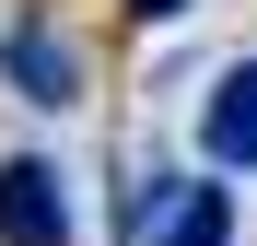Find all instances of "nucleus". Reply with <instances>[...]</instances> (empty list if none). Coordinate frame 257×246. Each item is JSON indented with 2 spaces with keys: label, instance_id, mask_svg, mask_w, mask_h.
Listing matches in <instances>:
<instances>
[{
  "label": "nucleus",
  "instance_id": "nucleus-3",
  "mask_svg": "<svg viewBox=\"0 0 257 246\" xmlns=\"http://www.w3.org/2000/svg\"><path fill=\"white\" fill-rule=\"evenodd\" d=\"M0 82H12V94L24 106H82V59H70V35L47 24V12H12V24H0Z\"/></svg>",
  "mask_w": 257,
  "mask_h": 246
},
{
  "label": "nucleus",
  "instance_id": "nucleus-4",
  "mask_svg": "<svg viewBox=\"0 0 257 246\" xmlns=\"http://www.w3.org/2000/svg\"><path fill=\"white\" fill-rule=\"evenodd\" d=\"M199 164L210 176H257V59H222L199 94Z\"/></svg>",
  "mask_w": 257,
  "mask_h": 246
},
{
  "label": "nucleus",
  "instance_id": "nucleus-2",
  "mask_svg": "<svg viewBox=\"0 0 257 246\" xmlns=\"http://www.w3.org/2000/svg\"><path fill=\"white\" fill-rule=\"evenodd\" d=\"M0 246H82L70 176L47 152H0Z\"/></svg>",
  "mask_w": 257,
  "mask_h": 246
},
{
  "label": "nucleus",
  "instance_id": "nucleus-5",
  "mask_svg": "<svg viewBox=\"0 0 257 246\" xmlns=\"http://www.w3.org/2000/svg\"><path fill=\"white\" fill-rule=\"evenodd\" d=\"M128 12H141V24H176V12H187V0H128Z\"/></svg>",
  "mask_w": 257,
  "mask_h": 246
},
{
  "label": "nucleus",
  "instance_id": "nucleus-1",
  "mask_svg": "<svg viewBox=\"0 0 257 246\" xmlns=\"http://www.w3.org/2000/svg\"><path fill=\"white\" fill-rule=\"evenodd\" d=\"M117 246H234V188L210 164H164V176L117 188Z\"/></svg>",
  "mask_w": 257,
  "mask_h": 246
}]
</instances>
